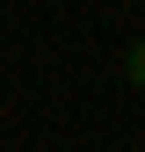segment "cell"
<instances>
[{
    "label": "cell",
    "instance_id": "1",
    "mask_svg": "<svg viewBox=\"0 0 145 152\" xmlns=\"http://www.w3.org/2000/svg\"><path fill=\"white\" fill-rule=\"evenodd\" d=\"M123 80H131V87H145V44H131V51H123Z\"/></svg>",
    "mask_w": 145,
    "mask_h": 152
}]
</instances>
